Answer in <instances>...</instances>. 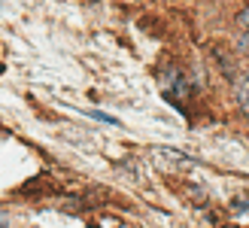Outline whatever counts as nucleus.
Masks as SVG:
<instances>
[{
  "label": "nucleus",
  "mask_w": 249,
  "mask_h": 228,
  "mask_svg": "<svg viewBox=\"0 0 249 228\" xmlns=\"http://www.w3.org/2000/svg\"><path fill=\"white\" fill-rule=\"evenodd\" d=\"M161 85H164V95H167L170 100H177V104H179L182 97L192 95V82L185 79L177 67H167L164 73H161Z\"/></svg>",
  "instance_id": "f257e3e1"
},
{
  "label": "nucleus",
  "mask_w": 249,
  "mask_h": 228,
  "mask_svg": "<svg viewBox=\"0 0 249 228\" xmlns=\"http://www.w3.org/2000/svg\"><path fill=\"white\" fill-rule=\"evenodd\" d=\"M234 49L240 55H249V6L234 16Z\"/></svg>",
  "instance_id": "f03ea898"
},
{
  "label": "nucleus",
  "mask_w": 249,
  "mask_h": 228,
  "mask_svg": "<svg viewBox=\"0 0 249 228\" xmlns=\"http://www.w3.org/2000/svg\"><path fill=\"white\" fill-rule=\"evenodd\" d=\"M234 100H237L243 116H249V73H240L234 79Z\"/></svg>",
  "instance_id": "7ed1b4c3"
},
{
  "label": "nucleus",
  "mask_w": 249,
  "mask_h": 228,
  "mask_svg": "<svg viewBox=\"0 0 249 228\" xmlns=\"http://www.w3.org/2000/svg\"><path fill=\"white\" fill-rule=\"evenodd\" d=\"M89 116H91V119H97V122H107V125H113V128H116V125H119V119H116V116H109V113H101V110H94V113H89Z\"/></svg>",
  "instance_id": "20e7f679"
},
{
  "label": "nucleus",
  "mask_w": 249,
  "mask_h": 228,
  "mask_svg": "<svg viewBox=\"0 0 249 228\" xmlns=\"http://www.w3.org/2000/svg\"><path fill=\"white\" fill-rule=\"evenodd\" d=\"M0 228H3V222H0Z\"/></svg>",
  "instance_id": "39448f33"
}]
</instances>
